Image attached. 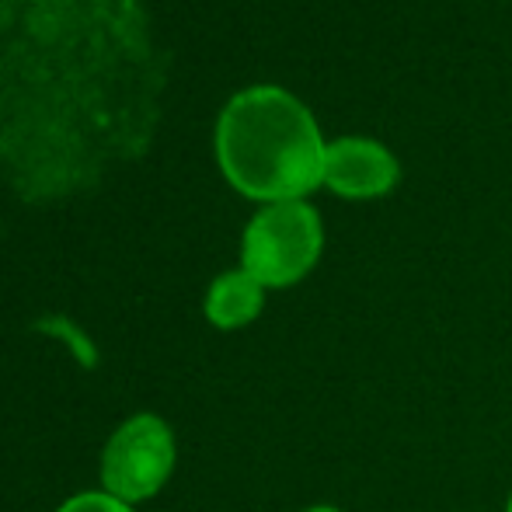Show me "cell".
Here are the masks:
<instances>
[{"label":"cell","mask_w":512,"mask_h":512,"mask_svg":"<svg viewBox=\"0 0 512 512\" xmlns=\"http://www.w3.org/2000/svg\"><path fill=\"white\" fill-rule=\"evenodd\" d=\"M324 150L328 143L310 108L272 84L234 95L216 122L223 175L262 203H293L324 185Z\"/></svg>","instance_id":"cell-1"},{"label":"cell","mask_w":512,"mask_h":512,"mask_svg":"<svg viewBox=\"0 0 512 512\" xmlns=\"http://www.w3.org/2000/svg\"><path fill=\"white\" fill-rule=\"evenodd\" d=\"M324 248V227L317 209L293 199V203H269L244 230L241 258L244 272L262 286L283 290L307 276Z\"/></svg>","instance_id":"cell-2"},{"label":"cell","mask_w":512,"mask_h":512,"mask_svg":"<svg viewBox=\"0 0 512 512\" xmlns=\"http://www.w3.org/2000/svg\"><path fill=\"white\" fill-rule=\"evenodd\" d=\"M175 467V436L157 415H133L115 429L102 457L105 492L119 502H143L164 488Z\"/></svg>","instance_id":"cell-3"},{"label":"cell","mask_w":512,"mask_h":512,"mask_svg":"<svg viewBox=\"0 0 512 512\" xmlns=\"http://www.w3.org/2000/svg\"><path fill=\"white\" fill-rule=\"evenodd\" d=\"M401 164L384 143L342 136L324 150V185L345 199H380L398 185Z\"/></svg>","instance_id":"cell-4"},{"label":"cell","mask_w":512,"mask_h":512,"mask_svg":"<svg viewBox=\"0 0 512 512\" xmlns=\"http://www.w3.org/2000/svg\"><path fill=\"white\" fill-rule=\"evenodd\" d=\"M265 304V286L258 283L251 272H223L206 293V317L223 331H234L251 324L262 314Z\"/></svg>","instance_id":"cell-5"},{"label":"cell","mask_w":512,"mask_h":512,"mask_svg":"<svg viewBox=\"0 0 512 512\" xmlns=\"http://www.w3.org/2000/svg\"><path fill=\"white\" fill-rule=\"evenodd\" d=\"M56 512H133V509L108 492H84V495H77V499L63 502Z\"/></svg>","instance_id":"cell-6"},{"label":"cell","mask_w":512,"mask_h":512,"mask_svg":"<svg viewBox=\"0 0 512 512\" xmlns=\"http://www.w3.org/2000/svg\"><path fill=\"white\" fill-rule=\"evenodd\" d=\"M307 512H342V509H335V506H314V509H307Z\"/></svg>","instance_id":"cell-7"},{"label":"cell","mask_w":512,"mask_h":512,"mask_svg":"<svg viewBox=\"0 0 512 512\" xmlns=\"http://www.w3.org/2000/svg\"><path fill=\"white\" fill-rule=\"evenodd\" d=\"M506 512H512V495H509V506H506Z\"/></svg>","instance_id":"cell-8"}]
</instances>
